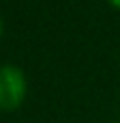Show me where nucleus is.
Returning <instances> with one entry per match:
<instances>
[{
	"instance_id": "f257e3e1",
	"label": "nucleus",
	"mask_w": 120,
	"mask_h": 123,
	"mask_svg": "<svg viewBox=\"0 0 120 123\" xmlns=\"http://www.w3.org/2000/svg\"><path fill=\"white\" fill-rule=\"evenodd\" d=\"M26 97L24 71L15 65L0 67V110H15Z\"/></svg>"
},
{
	"instance_id": "7ed1b4c3",
	"label": "nucleus",
	"mask_w": 120,
	"mask_h": 123,
	"mask_svg": "<svg viewBox=\"0 0 120 123\" xmlns=\"http://www.w3.org/2000/svg\"><path fill=\"white\" fill-rule=\"evenodd\" d=\"M0 35H2V19H0Z\"/></svg>"
},
{
	"instance_id": "f03ea898",
	"label": "nucleus",
	"mask_w": 120,
	"mask_h": 123,
	"mask_svg": "<svg viewBox=\"0 0 120 123\" xmlns=\"http://www.w3.org/2000/svg\"><path fill=\"white\" fill-rule=\"evenodd\" d=\"M107 2H110L114 9H120V0H107Z\"/></svg>"
}]
</instances>
